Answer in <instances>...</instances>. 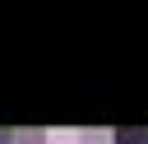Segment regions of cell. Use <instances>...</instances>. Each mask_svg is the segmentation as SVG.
Wrapping results in <instances>:
<instances>
[{"mask_svg":"<svg viewBox=\"0 0 148 144\" xmlns=\"http://www.w3.org/2000/svg\"><path fill=\"white\" fill-rule=\"evenodd\" d=\"M111 144H148V135H143V130H116Z\"/></svg>","mask_w":148,"mask_h":144,"instance_id":"1","label":"cell"}]
</instances>
